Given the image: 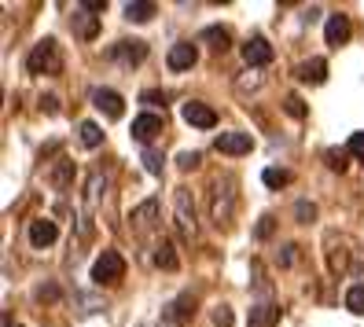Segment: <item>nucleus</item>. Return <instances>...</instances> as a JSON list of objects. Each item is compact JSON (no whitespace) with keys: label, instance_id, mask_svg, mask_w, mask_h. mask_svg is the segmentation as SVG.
<instances>
[{"label":"nucleus","instance_id":"6e6552de","mask_svg":"<svg viewBox=\"0 0 364 327\" xmlns=\"http://www.w3.org/2000/svg\"><path fill=\"white\" fill-rule=\"evenodd\" d=\"M213 147H218L221 155H247L254 147V140H250V133H221L213 140Z\"/></svg>","mask_w":364,"mask_h":327},{"label":"nucleus","instance_id":"7ed1b4c3","mask_svg":"<svg viewBox=\"0 0 364 327\" xmlns=\"http://www.w3.org/2000/svg\"><path fill=\"white\" fill-rule=\"evenodd\" d=\"M181 118H184L188 125H196V129H213V125H218V114H213L206 103H199V100L184 103V107H181Z\"/></svg>","mask_w":364,"mask_h":327},{"label":"nucleus","instance_id":"aec40b11","mask_svg":"<svg viewBox=\"0 0 364 327\" xmlns=\"http://www.w3.org/2000/svg\"><path fill=\"white\" fill-rule=\"evenodd\" d=\"M346 309H350V313H357V316H364V283L350 287V294H346Z\"/></svg>","mask_w":364,"mask_h":327},{"label":"nucleus","instance_id":"4468645a","mask_svg":"<svg viewBox=\"0 0 364 327\" xmlns=\"http://www.w3.org/2000/svg\"><path fill=\"white\" fill-rule=\"evenodd\" d=\"M276 320H280V309L269 305V301H262V305H254V309H250V327H272Z\"/></svg>","mask_w":364,"mask_h":327},{"label":"nucleus","instance_id":"6ab92c4d","mask_svg":"<svg viewBox=\"0 0 364 327\" xmlns=\"http://www.w3.org/2000/svg\"><path fill=\"white\" fill-rule=\"evenodd\" d=\"M81 144L85 147H100L103 144V129L96 122H81Z\"/></svg>","mask_w":364,"mask_h":327},{"label":"nucleus","instance_id":"dca6fc26","mask_svg":"<svg viewBox=\"0 0 364 327\" xmlns=\"http://www.w3.org/2000/svg\"><path fill=\"white\" fill-rule=\"evenodd\" d=\"M203 41H210V48H213V52H228V45H232V37H228L225 26H210V30H203Z\"/></svg>","mask_w":364,"mask_h":327},{"label":"nucleus","instance_id":"f257e3e1","mask_svg":"<svg viewBox=\"0 0 364 327\" xmlns=\"http://www.w3.org/2000/svg\"><path fill=\"white\" fill-rule=\"evenodd\" d=\"M26 70L30 74H59L63 70V52H59V45L52 37H45V41L33 45V52L26 59Z\"/></svg>","mask_w":364,"mask_h":327},{"label":"nucleus","instance_id":"a211bd4d","mask_svg":"<svg viewBox=\"0 0 364 327\" xmlns=\"http://www.w3.org/2000/svg\"><path fill=\"white\" fill-rule=\"evenodd\" d=\"M155 213H159V203H144L136 213H133V221H136V228L140 232H147V228H151L155 225Z\"/></svg>","mask_w":364,"mask_h":327},{"label":"nucleus","instance_id":"bb28decb","mask_svg":"<svg viewBox=\"0 0 364 327\" xmlns=\"http://www.w3.org/2000/svg\"><path fill=\"white\" fill-rule=\"evenodd\" d=\"M177 166H181V169H196V166H199V155H196V151H184V155L177 159Z\"/></svg>","mask_w":364,"mask_h":327},{"label":"nucleus","instance_id":"ddd939ff","mask_svg":"<svg viewBox=\"0 0 364 327\" xmlns=\"http://www.w3.org/2000/svg\"><path fill=\"white\" fill-rule=\"evenodd\" d=\"M169 320H173V323H184V320H191V316H196V298H191V294H181L173 305H169V313H166Z\"/></svg>","mask_w":364,"mask_h":327},{"label":"nucleus","instance_id":"7c9ffc66","mask_svg":"<svg viewBox=\"0 0 364 327\" xmlns=\"http://www.w3.org/2000/svg\"><path fill=\"white\" fill-rule=\"evenodd\" d=\"M213 323H218V327H232V313L225 309V305H221L218 313H213Z\"/></svg>","mask_w":364,"mask_h":327},{"label":"nucleus","instance_id":"2eb2a0df","mask_svg":"<svg viewBox=\"0 0 364 327\" xmlns=\"http://www.w3.org/2000/svg\"><path fill=\"white\" fill-rule=\"evenodd\" d=\"M177 221L184 228V235H191V228H196V210H188V191L177 188Z\"/></svg>","mask_w":364,"mask_h":327},{"label":"nucleus","instance_id":"423d86ee","mask_svg":"<svg viewBox=\"0 0 364 327\" xmlns=\"http://www.w3.org/2000/svg\"><path fill=\"white\" fill-rule=\"evenodd\" d=\"M243 59H247V67H269L272 63V45L265 37H250L243 45Z\"/></svg>","mask_w":364,"mask_h":327},{"label":"nucleus","instance_id":"f704fd0d","mask_svg":"<svg viewBox=\"0 0 364 327\" xmlns=\"http://www.w3.org/2000/svg\"><path fill=\"white\" fill-rule=\"evenodd\" d=\"M41 107H45L48 114H55V111H59V107H55V96H48V100H41Z\"/></svg>","mask_w":364,"mask_h":327},{"label":"nucleus","instance_id":"f03ea898","mask_svg":"<svg viewBox=\"0 0 364 327\" xmlns=\"http://www.w3.org/2000/svg\"><path fill=\"white\" fill-rule=\"evenodd\" d=\"M122 276H125V257L118 250H103L92 265V279L103 287V283H118Z\"/></svg>","mask_w":364,"mask_h":327},{"label":"nucleus","instance_id":"72a5a7b5","mask_svg":"<svg viewBox=\"0 0 364 327\" xmlns=\"http://www.w3.org/2000/svg\"><path fill=\"white\" fill-rule=\"evenodd\" d=\"M258 235H272V217H262V225H258Z\"/></svg>","mask_w":364,"mask_h":327},{"label":"nucleus","instance_id":"f8f14e48","mask_svg":"<svg viewBox=\"0 0 364 327\" xmlns=\"http://www.w3.org/2000/svg\"><path fill=\"white\" fill-rule=\"evenodd\" d=\"M111 55L122 59V63H140L147 55V45H144V41H118V48Z\"/></svg>","mask_w":364,"mask_h":327},{"label":"nucleus","instance_id":"473e14b6","mask_svg":"<svg viewBox=\"0 0 364 327\" xmlns=\"http://www.w3.org/2000/svg\"><path fill=\"white\" fill-rule=\"evenodd\" d=\"M140 100H144V103H151V107H159V103H166V96H162V92H144Z\"/></svg>","mask_w":364,"mask_h":327},{"label":"nucleus","instance_id":"412c9836","mask_svg":"<svg viewBox=\"0 0 364 327\" xmlns=\"http://www.w3.org/2000/svg\"><path fill=\"white\" fill-rule=\"evenodd\" d=\"M162 166H166V159H162V151H155V147H147V151H144V169H147V173H155V177H159V173H162Z\"/></svg>","mask_w":364,"mask_h":327},{"label":"nucleus","instance_id":"393cba45","mask_svg":"<svg viewBox=\"0 0 364 327\" xmlns=\"http://www.w3.org/2000/svg\"><path fill=\"white\" fill-rule=\"evenodd\" d=\"M350 155H353L357 162H364V133H353V136H350Z\"/></svg>","mask_w":364,"mask_h":327},{"label":"nucleus","instance_id":"c756f323","mask_svg":"<svg viewBox=\"0 0 364 327\" xmlns=\"http://www.w3.org/2000/svg\"><path fill=\"white\" fill-rule=\"evenodd\" d=\"M294 213H298V221H313V217H316V210H313L309 203H298V210H294Z\"/></svg>","mask_w":364,"mask_h":327},{"label":"nucleus","instance_id":"20e7f679","mask_svg":"<svg viewBox=\"0 0 364 327\" xmlns=\"http://www.w3.org/2000/svg\"><path fill=\"white\" fill-rule=\"evenodd\" d=\"M196 59H199V48L191 45V41H181V45H173L169 48V55H166V63H169V70H191L196 67Z\"/></svg>","mask_w":364,"mask_h":327},{"label":"nucleus","instance_id":"9d476101","mask_svg":"<svg viewBox=\"0 0 364 327\" xmlns=\"http://www.w3.org/2000/svg\"><path fill=\"white\" fill-rule=\"evenodd\" d=\"M55 239H59V228H55V221H45V217H41V221H33V225H30V243H33L37 250L52 247Z\"/></svg>","mask_w":364,"mask_h":327},{"label":"nucleus","instance_id":"9b49d317","mask_svg":"<svg viewBox=\"0 0 364 327\" xmlns=\"http://www.w3.org/2000/svg\"><path fill=\"white\" fill-rule=\"evenodd\" d=\"M298 77L309 81V85H324L328 63H324V59H306V63H298Z\"/></svg>","mask_w":364,"mask_h":327},{"label":"nucleus","instance_id":"4be33fe9","mask_svg":"<svg viewBox=\"0 0 364 327\" xmlns=\"http://www.w3.org/2000/svg\"><path fill=\"white\" fill-rule=\"evenodd\" d=\"M155 265L159 269H177V254H173V247H169V243H162L155 250Z\"/></svg>","mask_w":364,"mask_h":327},{"label":"nucleus","instance_id":"b1692460","mask_svg":"<svg viewBox=\"0 0 364 327\" xmlns=\"http://www.w3.org/2000/svg\"><path fill=\"white\" fill-rule=\"evenodd\" d=\"M74 18H77V33H81L85 41L96 37V18H92V15H74Z\"/></svg>","mask_w":364,"mask_h":327},{"label":"nucleus","instance_id":"a878e982","mask_svg":"<svg viewBox=\"0 0 364 327\" xmlns=\"http://www.w3.org/2000/svg\"><path fill=\"white\" fill-rule=\"evenodd\" d=\"M324 159H328V166H331V169H338V173L346 169V151H328Z\"/></svg>","mask_w":364,"mask_h":327},{"label":"nucleus","instance_id":"1a4fd4ad","mask_svg":"<svg viewBox=\"0 0 364 327\" xmlns=\"http://www.w3.org/2000/svg\"><path fill=\"white\" fill-rule=\"evenodd\" d=\"M350 33H353V26H350V18H346V15H328V26H324V41H328L331 48L346 45V41H350Z\"/></svg>","mask_w":364,"mask_h":327},{"label":"nucleus","instance_id":"f3484780","mask_svg":"<svg viewBox=\"0 0 364 327\" xmlns=\"http://www.w3.org/2000/svg\"><path fill=\"white\" fill-rule=\"evenodd\" d=\"M151 15H155V4H147V0H136V4H125V18H129V23H147Z\"/></svg>","mask_w":364,"mask_h":327},{"label":"nucleus","instance_id":"c85d7f7f","mask_svg":"<svg viewBox=\"0 0 364 327\" xmlns=\"http://www.w3.org/2000/svg\"><path fill=\"white\" fill-rule=\"evenodd\" d=\"M52 181H55L59 188H63V184H67V181H70V162H63V166L55 169V177H52Z\"/></svg>","mask_w":364,"mask_h":327},{"label":"nucleus","instance_id":"0eeeda50","mask_svg":"<svg viewBox=\"0 0 364 327\" xmlns=\"http://www.w3.org/2000/svg\"><path fill=\"white\" fill-rule=\"evenodd\" d=\"M162 114H140V118H133V140H140V144H151L159 133H162Z\"/></svg>","mask_w":364,"mask_h":327},{"label":"nucleus","instance_id":"39448f33","mask_svg":"<svg viewBox=\"0 0 364 327\" xmlns=\"http://www.w3.org/2000/svg\"><path fill=\"white\" fill-rule=\"evenodd\" d=\"M92 103H96V111H103L107 118H114V122L125 114V100L114 89H96L92 92Z\"/></svg>","mask_w":364,"mask_h":327},{"label":"nucleus","instance_id":"5701e85b","mask_svg":"<svg viewBox=\"0 0 364 327\" xmlns=\"http://www.w3.org/2000/svg\"><path fill=\"white\" fill-rule=\"evenodd\" d=\"M262 181H265L269 188H284V184H291V173H287V169H265Z\"/></svg>","mask_w":364,"mask_h":327},{"label":"nucleus","instance_id":"2f4dec72","mask_svg":"<svg viewBox=\"0 0 364 327\" xmlns=\"http://www.w3.org/2000/svg\"><path fill=\"white\" fill-rule=\"evenodd\" d=\"M81 11H107V0H85Z\"/></svg>","mask_w":364,"mask_h":327},{"label":"nucleus","instance_id":"cd10ccee","mask_svg":"<svg viewBox=\"0 0 364 327\" xmlns=\"http://www.w3.org/2000/svg\"><path fill=\"white\" fill-rule=\"evenodd\" d=\"M287 114H294V118L306 114V107H302V100H298V96H287Z\"/></svg>","mask_w":364,"mask_h":327}]
</instances>
